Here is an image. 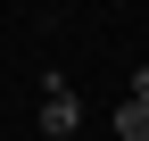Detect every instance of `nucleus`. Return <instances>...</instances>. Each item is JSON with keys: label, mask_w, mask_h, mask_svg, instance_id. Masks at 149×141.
Masks as SVG:
<instances>
[{"label": "nucleus", "mask_w": 149, "mask_h": 141, "mask_svg": "<svg viewBox=\"0 0 149 141\" xmlns=\"http://www.w3.org/2000/svg\"><path fill=\"white\" fill-rule=\"evenodd\" d=\"M124 100H141V108H149V66H133V91H124Z\"/></svg>", "instance_id": "7ed1b4c3"}, {"label": "nucleus", "mask_w": 149, "mask_h": 141, "mask_svg": "<svg viewBox=\"0 0 149 141\" xmlns=\"http://www.w3.org/2000/svg\"><path fill=\"white\" fill-rule=\"evenodd\" d=\"M116 141H149V108L141 100H116Z\"/></svg>", "instance_id": "f03ea898"}, {"label": "nucleus", "mask_w": 149, "mask_h": 141, "mask_svg": "<svg viewBox=\"0 0 149 141\" xmlns=\"http://www.w3.org/2000/svg\"><path fill=\"white\" fill-rule=\"evenodd\" d=\"M74 125H83V100H74V91H66V75L50 66V75H42V133H50V141H66Z\"/></svg>", "instance_id": "f257e3e1"}]
</instances>
